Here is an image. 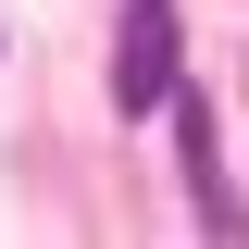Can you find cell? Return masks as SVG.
Listing matches in <instances>:
<instances>
[{
  "label": "cell",
  "mask_w": 249,
  "mask_h": 249,
  "mask_svg": "<svg viewBox=\"0 0 249 249\" xmlns=\"http://www.w3.org/2000/svg\"><path fill=\"white\" fill-rule=\"evenodd\" d=\"M162 112H175V150H187V199H199V224H212V237H249L237 187H224V162H212V112H199L187 88H162Z\"/></svg>",
  "instance_id": "2"
},
{
  "label": "cell",
  "mask_w": 249,
  "mask_h": 249,
  "mask_svg": "<svg viewBox=\"0 0 249 249\" xmlns=\"http://www.w3.org/2000/svg\"><path fill=\"white\" fill-rule=\"evenodd\" d=\"M175 0H124V37H112V112H162V88H175Z\"/></svg>",
  "instance_id": "1"
}]
</instances>
